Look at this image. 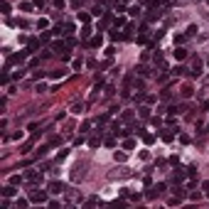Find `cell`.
I'll return each mask as SVG.
<instances>
[{
	"label": "cell",
	"mask_w": 209,
	"mask_h": 209,
	"mask_svg": "<svg viewBox=\"0 0 209 209\" xmlns=\"http://www.w3.org/2000/svg\"><path fill=\"white\" fill-rule=\"evenodd\" d=\"M30 199L37 202V204H44V202H49V199H47V192H37V190L30 192Z\"/></svg>",
	"instance_id": "1"
},
{
	"label": "cell",
	"mask_w": 209,
	"mask_h": 209,
	"mask_svg": "<svg viewBox=\"0 0 209 209\" xmlns=\"http://www.w3.org/2000/svg\"><path fill=\"white\" fill-rule=\"evenodd\" d=\"M30 54V49H20V54H12V57L8 59L10 64H17V62H25V57Z\"/></svg>",
	"instance_id": "2"
},
{
	"label": "cell",
	"mask_w": 209,
	"mask_h": 209,
	"mask_svg": "<svg viewBox=\"0 0 209 209\" xmlns=\"http://www.w3.org/2000/svg\"><path fill=\"white\" fill-rule=\"evenodd\" d=\"M64 190H67L64 182H57V180H54V182H49V192H52V194H62Z\"/></svg>",
	"instance_id": "3"
},
{
	"label": "cell",
	"mask_w": 209,
	"mask_h": 209,
	"mask_svg": "<svg viewBox=\"0 0 209 209\" xmlns=\"http://www.w3.org/2000/svg\"><path fill=\"white\" fill-rule=\"evenodd\" d=\"M15 192H17V190H15V185H12V182H10L8 187H3V197H8V199L15 197Z\"/></svg>",
	"instance_id": "4"
},
{
	"label": "cell",
	"mask_w": 209,
	"mask_h": 209,
	"mask_svg": "<svg viewBox=\"0 0 209 209\" xmlns=\"http://www.w3.org/2000/svg\"><path fill=\"white\" fill-rule=\"evenodd\" d=\"M25 177L30 180V182H39V180H42V175H39V172H34V170H30V172H27Z\"/></svg>",
	"instance_id": "5"
},
{
	"label": "cell",
	"mask_w": 209,
	"mask_h": 209,
	"mask_svg": "<svg viewBox=\"0 0 209 209\" xmlns=\"http://www.w3.org/2000/svg\"><path fill=\"white\" fill-rule=\"evenodd\" d=\"M172 54H175V59H185V57H187V49H182V47H175V52H172Z\"/></svg>",
	"instance_id": "6"
},
{
	"label": "cell",
	"mask_w": 209,
	"mask_h": 209,
	"mask_svg": "<svg viewBox=\"0 0 209 209\" xmlns=\"http://www.w3.org/2000/svg\"><path fill=\"white\" fill-rule=\"evenodd\" d=\"M52 49H54V52H62V54H64V52H67V44H64V42H54V47H52Z\"/></svg>",
	"instance_id": "7"
},
{
	"label": "cell",
	"mask_w": 209,
	"mask_h": 209,
	"mask_svg": "<svg viewBox=\"0 0 209 209\" xmlns=\"http://www.w3.org/2000/svg\"><path fill=\"white\" fill-rule=\"evenodd\" d=\"M172 138H175V133H170V130H167V128H165V130H162V140H165V143H170V140H172Z\"/></svg>",
	"instance_id": "8"
},
{
	"label": "cell",
	"mask_w": 209,
	"mask_h": 209,
	"mask_svg": "<svg viewBox=\"0 0 209 209\" xmlns=\"http://www.w3.org/2000/svg\"><path fill=\"white\" fill-rule=\"evenodd\" d=\"M172 74H175V76H185L187 69H185V67H175V69H172Z\"/></svg>",
	"instance_id": "9"
},
{
	"label": "cell",
	"mask_w": 209,
	"mask_h": 209,
	"mask_svg": "<svg viewBox=\"0 0 209 209\" xmlns=\"http://www.w3.org/2000/svg\"><path fill=\"white\" fill-rule=\"evenodd\" d=\"M91 47H101V34H96V37H91V42H89Z\"/></svg>",
	"instance_id": "10"
},
{
	"label": "cell",
	"mask_w": 209,
	"mask_h": 209,
	"mask_svg": "<svg viewBox=\"0 0 209 209\" xmlns=\"http://www.w3.org/2000/svg\"><path fill=\"white\" fill-rule=\"evenodd\" d=\"M152 140H155V135H152V133H143V143H152Z\"/></svg>",
	"instance_id": "11"
},
{
	"label": "cell",
	"mask_w": 209,
	"mask_h": 209,
	"mask_svg": "<svg viewBox=\"0 0 209 209\" xmlns=\"http://www.w3.org/2000/svg\"><path fill=\"white\" fill-rule=\"evenodd\" d=\"M81 37H84V39H89V37H91V27H89V25L81 30Z\"/></svg>",
	"instance_id": "12"
},
{
	"label": "cell",
	"mask_w": 209,
	"mask_h": 209,
	"mask_svg": "<svg viewBox=\"0 0 209 209\" xmlns=\"http://www.w3.org/2000/svg\"><path fill=\"white\" fill-rule=\"evenodd\" d=\"M194 74H197V76L202 74V62H199V59H197V62H194Z\"/></svg>",
	"instance_id": "13"
},
{
	"label": "cell",
	"mask_w": 209,
	"mask_h": 209,
	"mask_svg": "<svg viewBox=\"0 0 209 209\" xmlns=\"http://www.w3.org/2000/svg\"><path fill=\"white\" fill-rule=\"evenodd\" d=\"M79 20H81V22H89L91 17H89V12H79Z\"/></svg>",
	"instance_id": "14"
},
{
	"label": "cell",
	"mask_w": 209,
	"mask_h": 209,
	"mask_svg": "<svg viewBox=\"0 0 209 209\" xmlns=\"http://www.w3.org/2000/svg\"><path fill=\"white\" fill-rule=\"evenodd\" d=\"M47 25H49V20H47V17H42V20H37V27H47Z\"/></svg>",
	"instance_id": "15"
},
{
	"label": "cell",
	"mask_w": 209,
	"mask_h": 209,
	"mask_svg": "<svg viewBox=\"0 0 209 209\" xmlns=\"http://www.w3.org/2000/svg\"><path fill=\"white\" fill-rule=\"evenodd\" d=\"M138 74H140V76H148L150 72H148V67H138Z\"/></svg>",
	"instance_id": "16"
},
{
	"label": "cell",
	"mask_w": 209,
	"mask_h": 209,
	"mask_svg": "<svg viewBox=\"0 0 209 209\" xmlns=\"http://www.w3.org/2000/svg\"><path fill=\"white\" fill-rule=\"evenodd\" d=\"M182 96H185V99H190V96H192V89L185 86V89H182Z\"/></svg>",
	"instance_id": "17"
},
{
	"label": "cell",
	"mask_w": 209,
	"mask_h": 209,
	"mask_svg": "<svg viewBox=\"0 0 209 209\" xmlns=\"http://www.w3.org/2000/svg\"><path fill=\"white\" fill-rule=\"evenodd\" d=\"M113 157H116V162H123V160H125V152H116Z\"/></svg>",
	"instance_id": "18"
},
{
	"label": "cell",
	"mask_w": 209,
	"mask_h": 209,
	"mask_svg": "<svg viewBox=\"0 0 209 209\" xmlns=\"http://www.w3.org/2000/svg\"><path fill=\"white\" fill-rule=\"evenodd\" d=\"M62 76H64V72H62V69H57V72H52V79H62Z\"/></svg>",
	"instance_id": "19"
},
{
	"label": "cell",
	"mask_w": 209,
	"mask_h": 209,
	"mask_svg": "<svg viewBox=\"0 0 209 209\" xmlns=\"http://www.w3.org/2000/svg\"><path fill=\"white\" fill-rule=\"evenodd\" d=\"M30 148H32V140H27V143L22 145V150H20V152H30Z\"/></svg>",
	"instance_id": "20"
},
{
	"label": "cell",
	"mask_w": 209,
	"mask_h": 209,
	"mask_svg": "<svg viewBox=\"0 0 209 209\" xmlns=\"http://www.w3.org/2000/svg\"><path fill=\"white\" fill-rule=\"evenodd\" d=\"M140 116H143V118H148V116H150V108H148V106H143V108H140Z\"/></svg>",
	"instance_id": "21"
},
{
	"label": "cell",
	"mask_w": 209,
	"mask_h": 209,
	"mask_svg": "<svg viewBox=\"0 0 209 209\" xmlns=\"http://www.w3.org/2000/svg\"><path fill=\"white\" fill-rule=\"evenodd\" d=\"M185 42V34H175V44H182Z\"/></svg>",
	"instance_id": "22"
},
{
	"label": "cell",
	"mask_w": 209,
	"mask_h": 209,
	"mask_svg": "<svg viewBox=\"0 0 209 209\" xmlns=\"http://www.w3.org/2000/svg\"><path fill=\"white\" fill-rule=\"evenodd\" d=\"M10 182H12V185H17V182H22V177H20V175H12V177H10Z\"/></svg>",
	"instance_id": "23"
},
{
	"label": "cell",
	"mask_w": 209,
	"mask_h": 209,
	"mask_svg": "<svg viewBox=\"0 0 209 209\" xmlns=\"http://www.w3.org/2000/svg\"><path fill=\"white\" fill-rule=\"evenodd\" d=\"M99 143H101V138H91V140H89V145H91V148H96Z\"/></svg>",
	"instance_id": "24"
},
{
	"label": "cell",
	"mask_w": 209,
	"mask_h": 209,
	"mask_svg": "<svg viewBox=\"0 0 209 209\" xmlns=\"http://www.w3.org/2000/svg\"><path fill=\"white\" fill-rule=\"evenodd\" d=\"M20 8H22V10L27 12V10H32V8H34V5H32V3H22V5H20Z\"/></svg>",
	"instance_id": "25"
},
{
	"label": "cell",
	"mask_w": 209,
	"mask_h": 209,
	"mask_svg": "<svg viewBox=\"0 0 209 209\" xmlns=\"http://www.w3.org/2000/svg\"><path fill=\"white\" fill-rule=\"evenodd\" d=\"M81 108H84L81 103H76V106H72V113H81Z\"/></svg>",
	"instance_id": "26"
},
{
	"label": "cell",
	"mask_w": 209,
	"mask_h": 209,
	"mask_svg": "<svg viewBox=\"0 0 209 209\" xmlns=\"http://www.w3.org/2000/svg\"><path fill=\"white\" fill-rule=\"evenodd\" d=\"M27 207V199H17V209H25Z\"/></svg>",
	"instance_id": "27"
},
{
	"label": "cell",
	"mask_w": 209,
	"mask_h": 209,
	"mask_svg": "<svg viewBox=\"0 0 209 209\" xmlns=\"http://www.w3.org/2000/svg\"><path fill=\"white\" fill-rule=\"evenodd\" d=\"M202 190H204V194L209 197V182H204V185H202Z\"/></svg>",
	"instance_id": "28"
}]
</instances>
